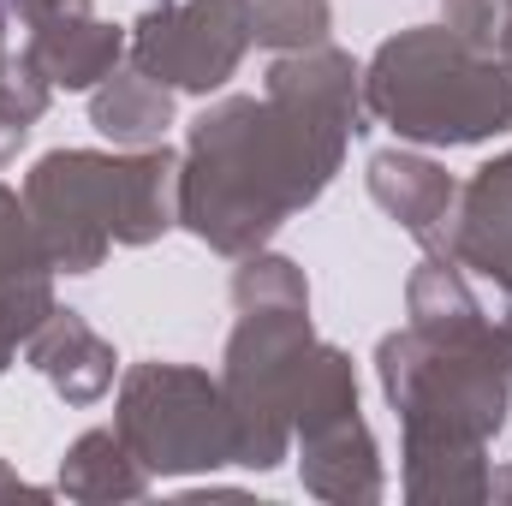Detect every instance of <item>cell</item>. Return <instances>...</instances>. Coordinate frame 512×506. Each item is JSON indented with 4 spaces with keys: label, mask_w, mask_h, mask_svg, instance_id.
<instances>
[{
    "label": "cell",
    "mask_w": 512,
    "mask_h": 506,
    "mask_svg": "<svg viewBox=\"0 0 512 506\" xmlns=\"http://www.w3.org/2000/svg\"><path fill=\"white\" fill-rule=\"evenodd\" d=\"M376 131L364 108V66L328 42L280 54L262 96H221L191 120L179 155V227L209 251H262L298 209H310L346 143Z\"/></svg>",
    "instance_id": "6da1fadb"
},
{
    "label": "cell",
    "mask_w": 512,
    "mask_h": 506,
    "mask_svg": "<svg viewBox=\"0 0 512 506\" xmlns=\"http://www.w3.org/2000/svg\"><path fill=\"white\" fill-rule=\"evenodd\" d=\"M405 316L376 346V376L405 429V501L483 506L495 495L489 441L512 405L501 322L477 304L453 256H429L411 274Z\"/></svg>",
    "instance_id": "7a4b0ae2"
},
{
    "label": "cell",
    "mask_w": 512,
    "mask_h": 506,
    "mask_svg": "<svg viewBox=\"0 0 512 506\" xmlns=\"http://www.w3.org/2000/svg\"><path fill=\"white\" fill-rule=\"evenodd\" d=\"M24 209L54 274H90L114 245H155L179 227V155L149 149H54L24 173Z\"/></svg>",
    "instance_id": "3957f363"
},
{
    "label": "cell",
    "mask_w": 512,
    "mask_h": 506,
    "mask_svg": "<svg viewBox=\"0 0 512 506\" xmlns=\"http://www.w3.org/2000/svg\"><path fill=\"white\" fill-rule=\"evenodd\" d=\"M364 108L399 143L465 149L512 131V66L477 54L447 24L399 30L364 66Z\"/></svg>",
    "instance_id": "277c9868"
},
{
    "label": "cell",
    "mask_w": 512,
    "mask_h": 506,
    "mask_svg": "<svg viewBox=\"0 0 512 506\" xmlns=\"http://www.w3.org/2000/svg\"><path fill=\"white\" fill-rule=\"evenodd\" d=\"M310 304H245L221 358V393L233 411V465L274 471L292 447V387L310 358Z\"/></svg>",
    "instance_id": "5b68a950"
},
{
    "label": "cell",
    "mask_w": 512,
    "mask_h": 506,
    "mask_svg": "<svg viewBox=\"0 0 512 506\" xmlns=\"http://www.w3.org/2000/svg\"><path fill=\"white\" fill-rule=\"evenodd\" d=\"M114 429L149 465V477H197L233 465V411L221 376L191 364H131Z\"/></svg>",
    "instance_id": "8992f818"
},
{
    "label": "cell",
    "mask_w": 512,
    "mask_h": 506,
    "mask_svg": "<svg viewBox=\"0 0 512 506\" xmlns=\"http://www.w3.org/2000/svg\"><path fill=\"white\" fill-rule=\"evenodd\" d=\"M126 54L167 90L209 96L251 54V0H155L131 24Z\"/></svg>",
    "instance_id": "52a82bcc"
},
{
    "label": "cell",
    "mask_w": 512,
    "mask_h": 506,
    "mask_svg": "<svg viewBox=\"0 0 512 506\" xmlns=\"http://www.w3.org/2000/svg\"><path fill=\"white\" fill-rule=\"evenodd\" d=\"M370 197L429 256H447L453 215H459V179L447 167H435L417 149H382V155H370Z\"/></svg>",
    "instance_id": "ba28073f"
},
{
    "label": "cell",
    "mask_w": 512,
    "mask_h": 506,
    "mask_svg": "<svg viewBox=\"0 0 512 506\" xmlns=\"http://www.w3.org/2000/svg\"><path fill=\"white\" fill-rule=\"evenodd\" d=\"M24 358H30V370L48 381L66 405H96L108 387H114V370H120V358H114V346L78 316V310H48L42 316V328L24 340Z\"/></svg>",
    "instance_id": "9c48e42d"
},
{
    "label": "cell",
    "mask_w": 512,
    "mask_h": 506,
    "mask_svg": "<svg viewBox=\"0 0 512 506\" xmlns=\"http://www.w3.org/2000/svg\"><path fill=\"white\" fill-rule=\"evenodd\" d=\"M298 471H304V489L316 501L334 506H370L382 501V453H376V435L364 423V411L328 423V429H310L298 435Z\"/></svg>",
    "instance_id": "30bf717a"
},
{
    "label": "cell",
    "mask_w": 512,
    "mask_h": 506,
    "mask_svg": "<svg viewBox=\"0 0 512 506\" xmlns=\"http://www.w3.org/2000/svg\"><path fill=\"white\" fill-rule=\"evenodd\" d=\"M126 42H131V30L96 18V6H90V12H66V18H54V24L24 30L18 48L36 60V72H42L54 90H96V84L126 60Z\"/></svg>",
    "instance_id": "8fae6325"
},
{
    "label": "cell",
    "mask_w": 512,
    "mask_h": 506,
    "mask_svg": "<svg viewBox=\"0 0 512 506\" xmlns=\"http://www.w3.org/2000/svg\"><path fill=\"white\" fill-rule=\"evenodd\" d=\"M90 126L120 149H149L173 126V90L137 66H114L96 90H90Z\"/></svg>",
    "instance_id": "7c38bea8"
},
{
    "label": "cell",
    "mask_w": 512,
    "mask_h": 506,
    "mask_svg": "<svg viewBox=\"0 0 512 506\" xmlns=\"http://www.w3.org/2000/svg\"><path fill=\"white\" fill-rule=\"evenodd\" d=\"M60 495L72 501H143L149 495V465L126 447L120 429H90L66 447L60 459Z\"/></svg>",
    "instance_id": "4fadbf2b"
},
{
    "label": "cell",
    "mask_w": 512,
    "mask_h": 506,
    "mask_svg": "<svg viewBox=\"0 0 512 506\" xmlns=\"http://www.w3.org/2000/svg\"><path fill=\"white\" fill-rule=\"evenodd\" d=\"M0 292H36V298H54V262L48 245L24 209L18 191L0 185Z\"/></svg>",
    "instance_id": "5bb4252c"
},
{
    "label": "cell",
    "mask_w": 512,
    "mask_h": 506,
    "mask_svg": "<svg viewBox=\"0 0 512 506\" xmlns=\"http://www.w3.org/2000/svg\"><path fill=\"white\" fill-rule=\"evenodd\" d=\"M328 30H334L328 0H251V42L256 48L298 54V48L328 42Z\"/></svg>",
    "instance_id": "9a60e30c"
},
{
    "label": "cell",
    "mask_w": 512,
    "mask_h": 506,
    "mask_svg": "<svg viewBox=\"0 0 512 506\" xmlns=\"http://www.w3.org/2000/svg\"><path fill=\"white\" fill-rule=\"evenodd\" d=\"M48 96H54V84L36 72V60L24 48H12L6 84H0V167L18 155V143L30 137V126L48 114Z\"/></svg>",
    "instance_id": "2e32d148"
},
{
    "label": "cell",
    "mask_w": 512,
    "mask_h": 506,
    "mask_svg": "<svg viewBox=\"0 0 512 506\" xmlns=\"http://www.w3.org/2000/svg\"><path fill=\"white\" fill-rule=\"evenodd\" d=\"M233 304H310V286H304V268L292 256L274 251H251L239 256L233 268Z\"/></svg>",
    "instance_id": "e0dca14e"
},
{
    "label": "cell",
    "mask_w": 512,
    "mask_h": 506,
    "mask_svg": "<svg viewBox=\"0 0 512 506\" xmlns=\"http://www.w3.org/2000/svg\"><path fill=\"white\" fill-rule=\"evenodd\" d=\"M54 310V298H36V292H0V376L12 364V352L42 328V316Z\"/></svg>",
    "instance_id": "ac0fdd59"
},
{
    "label": "cell",
    "mask_w": 512,
    "mask_h": 506,
    "mask_svg": "<svg viewBox=\"0 0 512 506\" xmlns=\"http://www.w3.org/2000/svg\"><path fill=\"white\" fill-rule=\"evenodd\" d=\"M0 495H36V489H30V483H18V477L0 465Z\"/></svg>",
    "instance_id": "d6986e66"
},
{
    "label": "cell",
    "mask_w": 512,
    "mask_h": 506,
    "mask_svg": "<svg viewBox=\"0 0 512 506\" xmlns=\"http://www.w3.org/2000/svg\"><path fill=\"white\" fill-rule=\"evenodd\" d=\"M6 66H12V42H6V12H0V84H6Z\"/></svg>",
    "instance_id": "ffe728a7"
},
{
    "label": "cell",
    "mask_w": 512,
    "mask_h": 506,
    "mask_svg": "<svg viewBox=\"0 0 512 506\" xmlns=\"http://www.w3.org/2000/svg\"><path fill=\"white\" fill-rule=\"evenodd\" d=\"M489 501H507V506H512V465L495 477V495H489Z\"/></svg>",
    "instance_id": "44dd1931"
},
{
    "label": "cell",
    "mask_w": 512,
    "mask_h": 506,
    "mask_svg": "<svg viewBox=\"0 0 512 506\" xmlns=\"http://www.w3.org/2000/svg\"><path fill=\"white\" fill-rule=\"evenodd\" d=\"M507 66H512V42H507Z\"/></svg>",
    "instance_id": "7402d4cb"
}]
</instances>
